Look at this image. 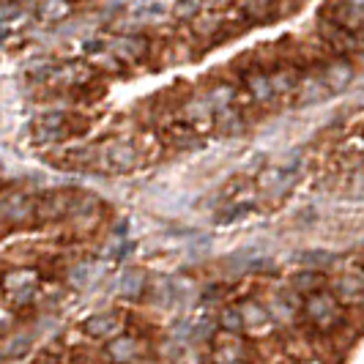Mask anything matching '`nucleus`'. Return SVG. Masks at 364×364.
Returning <instances> with one entry per match:
<instances>
[{
  "instance_id": "f257e3e1",
  "label": "nucleus",
  "mask_w": 364,
  "mask_h": 364,
  "mask_svg": "<svg viewBox=\"0 0 364 364\" xmlns=\"http://www.w3.org/2000/svg\"><path fill=\"white\" fill-rule=\"evenodd\" d=\"M304 310L310 315V321L315 323L318 328H323V331H331V328L340 326V321H343V310H340V301L331 296V293L321 291V293H312L307 296V301H304Z\"/></svg>"
},
{
  "instance_id": "f03ea898",
  "label": "nucleus",
  "mask_w": 364,
  "mask_h": 364,
  "mask_svg": "<svg viewBox=\"0 0 364 364\" xmlns=\"http://www.w3.org/2000/svg\"><path fill=\"white\" fill-rule=\"evenodd\" d=\"M38 288V272L36 269H11L3 274V291L9 293V299L14 304H28L31 296Z\"/></svg>"
},
{
  "instance_id": "7ed1b4c3",
  "label": "nucleus",
  "mask_w": 364,
  "mask_h": 364,
  "mask_svg": "<svg viewBox=\"0 0 364 364\" xmlns=\"http://www.w3.org/2000/svg\"><path fill=\"white\" fill-rule=\"evenodd\" d=\"M137 162H140V151L132 143H109L102 151V164L109 173H129L137 167Z\"/></svg>"
},
{
  "instance_id": "20e7f679",
  "label": "nucleus",
  "mask_w": 364,
  "mask_h": 364,
  "mask_svg": "<svg viewBox=\"0 0 364 364\" xmlns=\"http://www.w3.org/2000/svg\"><path fill=\"white\" fill-rule=\"evenodd\" d=\"M77 200L74 195H66V192H55V195H44L41 200L36 203V214L41 219H60L66 214H72L77 208Z\"/></svg>"
},
{
  "instance_id": "39448f33",
  "label": "nucleus",
  "mask_w": 364,
  "mask_h": 364,
  "mask_svg": "<svg viewBox=\"0 0 364 364\" xmlns=\"http://www.w3.org/2000/svg\"><path fill=\"white\" fill-rule=\"evenodd\" d=\"M353 77H356V69L350 66V60H346V58L331 60L326 69H323V82H326L328 93L346 91L348 85L353 82Z\"/></svg>"
},
{
  "instance_id": "423d86ee",
  "label": "nucleus",
  "mask_w": 364,
  "mask_h": 364,
  "mask_svg": "<svg viewBox=\"0 0 364 364\" xmlns=\"http://www.w3.org/2000/svg\"><path fill=\"white\" fill-rule=\"evenodd\" d=\"M334 11V25L340 28V31H346V33H359L364 31V3H343V6H334L331 9Z\"/></svg>"
},
{
  "instance_id": "0eeeda50",
  "label": "nucleus",
  "mask_w": 364,
  "mask_h": 364,
  "mask_svg": "<svg viewBox=\"0 0 364 364\" xmlns=\"http://www.w3.org/2000/svg\"><path fill=\"white\" fill-rule=\"evenodd\" d=\"M301 307V301H299V293L293 291V288H282L279 293H274L272 296V304H269V315H272V321H282V323H288L296 318V310Z\"/></svg>"
},
{
  "instance_id": "6e6552de",
  "label": "nucleus",
  "mask_w": 364,
  "mask_h": 364,
  "mask_svg": "<svg viewBox=\"0 0 364 364\" xmlns=\"http://www.w3.org/2000/svg\"><path fill=\"white\" fill-rule=\"evenodd\" d=\"M337 299L346 301V304H359L364 301V277L356 272L343 274L337 279Z\"/></svg>"
},
{
  "instance_id": "1a4fd4ad",
  "label": "nucleus",
  "mask_w": 364,
  "mask_h": 364,
  "mask_svg": "<svg viewBox=\"0 0 364 364\" xmlns=\"http://www.w3.org/2000/svg\"><path fill=\"white\" fill-rule=\"evenodd\" d=\"M148 50V41L143 36H137V33H127V36H118L112 41V53L118 55V58H124V60H137V58H143Z\"/></svg>"
},
{
  "instance_id": "9d476101",
  "label": "nucleus",
  "mask_w": 364,
  "mask_h": 364,
  "mask_svg": "<svg viewBox=\"0 0 364 364\" xmlns=\"http://www.w3.org/2000/svg\"><path fill=\"white\" fill-rule=\"evenodd\" d=\"M0 214L6 219H14V222H22L33 214V203L28 200L25 195H3L0 198Z\"/></svg>"
},
{
  "instance_id": "9b49d317",
  "label": "nucleus",
  "mask_w": 364,
  "mask_h": 364,
  "mask_svg": "<svg viewBox=\"0 0 364 364\" xmlns=\"http://www.w3.org/2000/svg\"><path fill=\"white\" fill-rule=\"evenodd\" d=\"M241 318H244V328H250V331H266L272 326L269 307H260L257 301H247L241 307Z\"/></svg>"
},
{
  "instance_id": "f8f14e48",
  "label": "nucleus",
  "mask_w": 364,
  "mask_h": 364,
  "mask_svg": "<svg viewBox=\"0 0 364 364\" xmlns=\"http://www.w3.org/2000/svg\"><path fill=\"white\" fill-rule=\"evenodd\" d=\"M247 91H250V96L255 99V102H269L272 96H277L272 88V74H263V72H252L247 74Z\"/></svg>"
},
{
  "instance_id": "ddd939ff",
  "label": "nucleus",
  "mask_w": 364,
  "mask_h": 364,
  "mask_svg": "<svg viewBox=\"0 0 364 364\" xmlns=\"http://www.w3.org/2000/svg\"><path fill=\"white\" fill-rule=\"evenodd\" d=\"M85 331L93 337H107L118 331V318L112 312H102V315H93L91 321H85Z\"/></svg>"
},
{
  "instance_id": "4468645a",
  "label": "nucleus",
  "mask_w": 364,
  "mask_h": 364,
  "mask_svg": "<svg viewBox=\"0 0 364 364\" xmlns=\"http://www.w3.org/2000/svg\"><path fill=\"white\" fill-rule=\"evenodd\" d=\"M109 356H112V362L118 364L132 362L137 356V340H132V337H115V343L109 346Z\"/></svg>"
},
{
  "instance_id": "2eb2a0df",
  "label": "nucleus",
  "mask_w": 364,
  "mask_h": 364,
  "mask_svg": "<svg viewBox=\"0 0 364 364\" xmlns=\"http://www.w3.org/2000/svg\"><path fill=\"white\" fill-rule=\"evenodd\" d=\"M321 282H323V277L318 272H312V269H307V272H299L293 274V291H307L312 296V293H321Z\"/></svg>"
},
{
  "instance_id": "dca6fc26",
  "label": "nucleus",
  "mask_w": 364,
  "mask_h": 364,
  "mask_svg": "<svg viewBox=\"0 0 364 364\" xmlns=\"http://www.w3.org/2000/svg\"><path fill=\"white\" fill-rule=\"evenodd\" d=\"M118 282H121L118 293L127 296V299H137V296L143 293V288H146V277H143L140 272H127Z\"/></svg>"
},
{
  "instance_id": "f3484780",
  "label": "nucleus",
  "mask_w": 364,
  "mask_h": 364,
  "mask_svg": "<svg viewBox=\"0 0 364 364\" xmlns=\"http://www.w3.org/2000/svg\"><path fill=\"white\" fill-rule=\"evenodd\" d=\"M241 359H244V353H241V343L236 337H230L228 346H217V350H214L217 364H241Z\"/></svg>"
},
{
  "instance_id": "a211bd4d",
  "label": "nucleus",
  "mask_w": 364,
  "mask_h": 364,
  "mask_svg": "<svg viewBox=\"0 0 364 364\" xmlns=\"http://www.w3.org/2000/svg\"><path fill=\"white\" fill-rule=\"evenodd\" d=\"M299 260H301L307 269L318 272V266H328V263H334L337 255H334V252H326V250H307V252H301V255H299Z\"/></svg>"
},
{
  "instance_id": "6ab92c4d",
  "label": "nucleus",
  "mask_w": 364,
  "mask_h": 364,
  "mask_svg": "<svg viewBox=\"0 0 364 364\" xmlns=\"http://www.w3.org/2000/svg\"><path fill=\"white\" fill-rule=\"evenodd\" d=\"M296 85H299V77H296V72H291V69H279V72L272 74L274 93H288V91H293Z\"/></svg>"
},
{
  "instance_id": "aec40b11",
  "label": "nucleus",
  "mask_w": 364,
  "mask_h": 364,
  "mask_svg": "<svg viewBox=\"0 0 364 364\" xmlns=\"http://www.w3.org/2000/svg\"><path fill=\"white\" fill-rule=\"evenodd\" d=\"M192 22H195V33H200V36H214L219 28H222V17H219V14H211V11H208V14L203 11L200 17L192 19Z\"/></svg>"
},
{
  "instance_id": "412c9836",
  "label": "nucleus",
  "mask_w": 364,
  "mask_h": 364,
  "mask_svg": "<svg viewBox=\"0 0 364 364\" xmlns=\"http://www.w3.org/2000/svg\"><path fill=\"white\" fill-rule=\"evenodd\" d=\"M219 326L225 328L228 334H233V337H236L238 331L244 328V318H241V310L225 307V310H222V315H219Z\"/></svg>"
},
{
  "instance_id": "4be33fe9",
  "label": "nucleus",
  "mask_w": 364,
  "mask_h": 364,
  "mask_svg": "<svg viewBox=\"0 0 364 364\" xmlns=\"http://www.w3.org/2000/svg\"><path fill=\"white\" fill-rule=\"evenodd\" d=\"M41 22H55L58 17H66L72 14V6H58V3H50V6H38L36 9Z\"/></svg>"
},
{
  "instance_id": "5701e85b",
  "label": "nucleus",
  "mask_w": 364,
  "mask_h": 364,
  "mask_svg": "<svg viewBox=\"0 0 364 364\" xmlns=\"http://www.w3.org/2000/svg\"><path fill=\"white\" fill-rule=\"evenodd\" d=\"M91 263H77L72 269V274H69V279H72V285L74 288H82V285H88L91 282Z\"/></svg>"
},
{
  "instance_id": "b1692460",
  "label": "nucleus",
  "mask_w": 364,
  "mask_h": 364,
  "mask_svg": "<svg viewBox=\"0 0 364 364\" xmlns=\"http://www.w3.org/2000/svg\"><path fill=\"white\" fill-rule=\"evenodd\" d=\"M211 331H214V318H200L198 323H192V340H205V337H211Z\"/></svg>"
},
{
  "instance_id": "393cba45",
  "label": "nucleus",
  "mask_w": 364,
  "mask_h": 364,
  "mask_svg": "<svg viewBox=\"0 0 364 364\" xmlns=\"http://www.w3.org/2000/svg\"><path fill=\"white\" fill-rule=\"evenodd\" d=\"M250 208H252L250 203H233V205H228V211L219 214V217H222L219 222H236V217H244Z\"/></svg>"
},
{
  "instance_id": "a878e982",
  "label": "nucleus",
  "mask_w": 364,
  "mask_h": 364,
  "mask_svg": "<svg viewBox=\"0 0 364 364\" xmlns=\"http://www.w3.org/2000/svg\"><path fill=\"white\" fill-rule=\"evenodd\" d=\"M176 14H178V17L181 19H198L203 14V6L200 3H178V6H176Z\"/></svg>"
},
{
  "instance_id": "bb28decb",
  "label": "nucleus",
  "mask_w": 364,
  "mask_h": 364,
  "mask_svg": "<svg viewBox=\"0 0 364 364\" xmlns=\"http://www.w3.org/2000/svg\"><path fill=\"white\" fill-rule=\"evenodd\" d=\"M28 346H31V340L22 334V337H17L14 343H9V350H6V356H19V353H22V348H28Z\"/></svg>"
},
{
  "instance_id": "cd10ccee",
  "label": "nucleus",
  "mask_w": 364,
  "mask_h": 364,
  "mask_svg": "<svg viewBox=\"0 0 364 364\" xmlns=\"http://www.w3.org/2000/svg\"><path fill=\"white\" fill-rule=\"evenodd\" d=\"M9 326H11V312H6L3 307H0V334H6Z\"/></svg>"
}]
</instances>
